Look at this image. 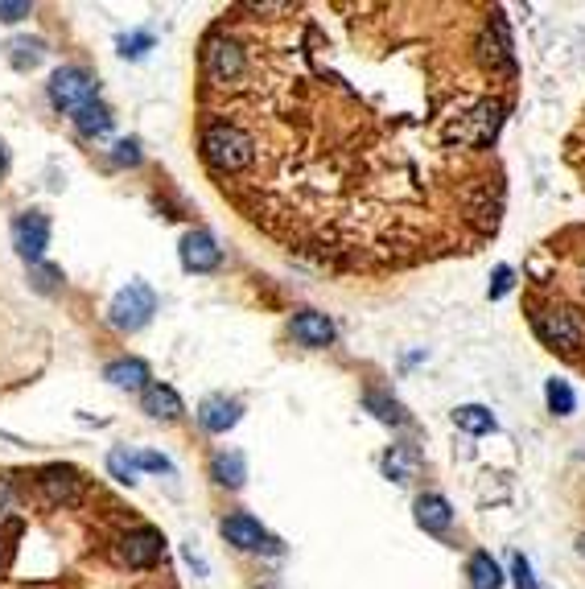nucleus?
<instances>
[{"label":"nucleus","instance_id":"nucleus-1","mask_svg":"<svg viewBox=\"0 0 585 589\" xmlns=\"http://www.w3.org/2000/svg\"><path fill=\"white\" fill-rule=\"evenodd\" d=\"M198 62L202 120L248 141L219 190L285 252L384 272L495 235L515 83L499 5H235Z\"/></svg>","mask_w":585,"mask_h":589},{"label":"nucleus","instance_id":"nucleus-2","mask_svg":"<svg viewBox=\"0 0 585 589\" xmlns=\"http://www.w3.org/2000/svg\"><path fill=\"white\" fill-rule=\"evenodd\" d=\"M157 314V297H153V289L145 285V281H132V285H124L116 297H112V309H108V322L116 326V330H141L149 318Z\"/></svg>","mask_w":585,"mask_h":589},{"label":"nucleus","instance_id":"nucleus-3","mask_svg":"<svg viewBox=\"0 0 585 589\" xmlns=\"http://www.w3.org/2000/svg\"><path fill=\"white\" fill-rule=\"evenodd\" d=\"M91 99H99V95H95V79L87 71H79V66H62V71H54V79H50V103H54L58 112L75 116L83 103H91Z\"/></svg>","mask_w":585,"mask_h":589},{"label":"nucleus","instance_id":"nucleus-4","mask_svg":"<svg viewBox=\"0 0 585 589\" xmlns=\"http://www.w3.org/2000/svg\"><path fill=\"white\" fill-rule=\"evenodd\" d=\"M532 326L548 346H561V351H577L581 346V318L573 309H536Z\"/></svg>","mask_w":585,"mask_h":589},{"label":"nucleus","instance_id":"nucleus-5","mask_svg":"<svg viewBox=\"0 0 585 589\" xmlns=\"http://www.w3.org/2000/svg\"><path fill=\"white\" fill-rule=\"evenodd\" d=\"M223 536H227V544H235L239 552H268V557H277L281 552V540L277 536H268L252 515H244V511H235V515H227L223 519Z\"/></svg>","mask_w":585,"mask_h":589},{"label":"nucleus","instance_id":"nucleus-6","mask_svg":"<svg viewBox=\"0 0 585 589\" xmlns=\"http://www.w3.org/2000/svg\"><path fill=\"white\" fill-rule=\"evenodd\" d=\"M13 248H17L29 264H38L42 252L50 248V219L38 215V211L17 215V223H13Z\"/></svg>","mask_w":585,"mask_h":589},{"label":"nucleus","instance_id":"nucleus-7","mask_svg":"<svg viewBox=\"0 0 585 589\" xmlns=\"http://www.w3.org/2000/svg\"><path fill=\"white\" fill-rule=\"evenodd\" d=\"M223 264V252L211 231H186L182 235V268L186 272H215Z\"/></svg>","mask_w":585,"mask_h":589},{"label":"nucleus","instance_id":"nucleus-8","mask_svg":"<svg viewBox=\"0 0 585 589\" xmlns=\"http://www.w3.org/2000/svg\"><path fill=\"white\" fill-rule=\"evenodd\" d=\"M293 338L301 346H314V351H318V346L334 342V322L326 314H318V309H305V314L293 318Z\"/></svg>","mask_w":585,"mask_h":589},{"label":"nucleus","instance_id":"nucleus-9","mask_svg":"<svg viewBox=\"0 0 585 589\" xmlns=\"http://www.w3.org/2000/svg\"><path fill=\"white\" fill-rule=\"evenodd\" d=\"M103 379H108L112 388H120V392H145L149 388V363H141V359H116V363H108Z\"/></svg>","mask_w":585,"mask_h":589},{"label":"nucleus","instance_id":"nucleus-10","mask_svg":"<svg viewBox=\"0 0 585 589\" xmlns=\"http://www.w3.org/2000/svg\"><path fill=\"white\" fill-rule=\"evenodd\" d=\"M198 421H202L206 433H227L239 421V404L227 400V396H206L202 408H198Z\"/></svg>","mask_w":585,"mask_h":589},{"label":"nucleus","instance_id":"nucleus-11","mask_svg":"<svg viewBox=\"0 0 585 589\" xmlns=\"http://www.w3.org/2000/svg\"><path fill=\"white\" fill-rule=\"evenodd\" d=\"M417 524L425 528V532H445L454 524V507H450V499H441V495H421L417 499Z\"/></svg>","mask_w":585,"mask_h":589},{"label":"nucleus","instance_id":"nucleus-12","mask_svg":"<svg viewBox=\"0 0 585 589\" xmlns=\"http://www.w3.org/2000/svg\"><path fill=\"white\" fill-rule=\"evenodd\" d=\"M145 412L157 421H178L182 417V396L169 384H149L145 388Z\"/></svg>","mask_w":585,"mask_h":589},{"label":"nucleus","instance_id":"nucleus-13","mask_svg":"<svg viewBox=\"0 0 585 589\" xmlns=\"http://www.w3.org/2000/svg\"><path fill=\"white\" fill-rule=\"evenodd\" d=\"M417 470H421V454L412 445H392L384 454V474L396 478V482H412Z\"/></svg>","mask_w":585,"mask_h":589},{"label":"nucleus","instance_id":"nucleus-14","mask_svg":"<svg viewBox=\"0 0 585 589\" xmlns=\"http://www.w3.org/2000/svg\"><path fill=\"white\" fill-rule=\"evenodd\" d=\"M454 425L462 433H470V437H483V433L495 429V417H491V408H483V404H462V408H454Z\"/></svg>","mask_w":585,"mask_h":589},{"label":"nucleus","instance_id":"nucleus-15","mask_svg":"<svg viewBox=\"0 0 585 589\" xmlns=\"http://www.w3.org/2000/svg\"><path fill=\"white\" fill-rule=\"evenodd\" d=\"M5 54H9V62L17 66V71H33V66L46 58V42L42 38H13L5 46Z\"/></svg>","mask_w":585,"mask_h":589},{"label":"nucleus","instance_id":"nucleus-16","mask_svg":"<svg viewBox=\"0 0 585 589\" xmlns=\"http://www.w3.org/2000/svg\"><path fill=\"white\" fill-rule=\"evenodd\" d=\"M75 120V128L83 132V136H103V132H108L112 128V112L108 108H103V103L99 99H91V103H83V108L71 116Z\"/></svg>","mask_w":585,"mask_h":589},{"label":"nucleus","instance_id":"nucleus-17","mask_svg":"<svg viewBox=\"0 0 585 589\" xmlns=\"http://www.w3.org/2000/svg\"><path fill=\"white\" fill-rule=\"evenodd\" d=\"M466 573H470V589H499V585H503V573H499V565L491 561V552H474L470 565H466Z\"/></svg>","mask_w":585,"mask_h":589},{"label":"nucleus","instance_id":"nucleus-18","mask_svg":"<svg viewBox=\"0 0 585 589\" xmlns=\"http://www.w3.org/2000/svg\"><path fill=\"white\" fill-rule=\"evenodd\" d=\"M211 474H215V482H223V487H244V478H248V466H244V454H219L215 462H211Z\"/></svg>","mask_w":585,"mask_h":589},{"label":"nucleus","instance_id":"nucleus-19","mask_svg":"<svg viewBox=\"0 0 585 589\" xmlns=\"http://www.w3.org/2000/svg\"><path fill=\"white\" fill-rule=\"evenodd\" d=\"M544 400H548V408H553L557 417H569V412L577 408V396H573V388L565 384V379H548V384H544Z\"/></svg>","mask_w":585,"mask_h":589},{"label":"nucleus","instance_id":"nucleus-20","mask_svg":"<svg viewBox=\"0 0 585 589\" xmlns=\"http://www.w3.org/2000/svg\"><path fill=\"white\" fill-rule=\"evenodd\" d=\"M363 404H367L384 425H404V408H400L396 400H388V396H380V392H367Z\"/></svg>","mask_w":585,"mask_h":589},{"label":"nucleus","instance_id":"nucleus-21","mask_svg":"<svg viewBox=\"0 0 585 589\" xmlns=\"http://www.w3.org/2000/svg\"><path fill=\"white\" fill-rule=\"evenodd\" d=\"M108 470H112L116 482H128V487H132L136 470H141V466H136V454H128V449H112V454H108Z\"/></svg>","mask_w":585,"mask_h":589},{"label":"nucleus","instance_id":"nucleus-22","mask_svg":"<svg viewBox=\"0 0 585 589\" xmlns=\"http://www.w3.org/2000/svg\"><path fill=\"white\" fill-rule=\"evenodd\" d=\"M511 581H515V589H536V577H532V565L515 552L511 557Z\"/></svg>","mask_w":585,"mask_h":589},{"label":"nucleus","instance_id":"nucleus-23","mask_svg":"<svg viewBox=\"0 0 585 589\" xmlns=\"http://www.w3.org/2000/svg\"><path fill=\"white\" fill-rule=\"evenodd\" d=\"M149 46H153L149 33H132V38H120V54H124V58H141Z\"/></svg>","mask_w":585,"mask_h":589},{"label":"nucleus","instance_id":"nucleus-24","mask_svg":"<svg viewBox=\"0 0 585 589\" xmlns=\"http://www.w3.org/2000/svg\"><path fill=\"white\" fill-rule=\"evenodd\" d=\"M136 466H141V470H157V474L174 470V466H169V458H161V454H136Z\"/></svg>","mask_w":585,"mask_h":589},{"label":"nucleus","instance_id":"nucleus-25","mask_svg":"<svg viewBox=\"0 0 585 589\" xmlns=\"http://www.w3.org/2000/svg\"><path fill=\"white\" fill-rule=\"evenodd\" d=\"M511 276H515V272H511L507 264H499V268H495V285H491V297H495V301H499V297L511 289Z\"/></svg>","mask_w":585,"mask_h":589},{"label":"nucleus","instance_id":"nucleus-26","mask_svg":"<svg viewBox=\"0 0 585 589\" xmlns=\"http://www.w3.org/2000/svg\"><path fill=\"white\" fill-rule=\"evenodd\" d=\"M116 161L120 165H136V161H141V149H136V141H120L116 145Z\"/></svg>","mask_w":585,"mask_h":589},{"label":"nucleus","instance_id":"nucleus-27","mask_svg":"<svg viewBox=\"0 0 585 589\" xmlns=\"http://www.w3.org/2000/svg\"><path fill=\"white\" fill-rule=\"evenodd\" d=\"M29 17V5H13V0H0V21H21Z\"/></svg>","mask_w":585,"mask_h":589},{"label":"nucleus","instance_id":"nucleus-28","mask_svg":"<svg viewBox=\"0 0 585 589\" xmlns=\"http://www.w3.org/2000/svg\"><path fill=\"white\" fill-rule=\"evenodd\" d=\"M54 281H58V268H38V285L42 289H54Z\"/></svg>","mask_w":585,"mask_h":589},{"label":"nucleus","instance_id":"nucleus-29","mask_svg":"<svg viewBox=\"0 0 585 589\" xmlns=\"http://www.w3.org/2000/svg\"><path fill=\"white\" fill-rule=\"evenodd\" d=\"M9 169V157H5V149H0V173H5Z\"/></svg>","mask_w":585,"mask_h":589},{"label":"nucleus","instance_id":"nucleus-30","mask_svg":"<svg viewBox=\"0 0 585 589\" xmlns=\"http://www.w3.org/2000/svg\"><path fill=\"white\" fill-rule=\"evenodd\" d=\"M581 557H585V536H581Z\"/></svg>","mask_w":585,"mask_h":589},{"label":"nucleus","instance_id":"nucleus-31","mask_svg":"<svg viewBox=\"0 0 585 589\" xmlns=\"http://www.w3.org/2000/svg\"><path fill=\"white\" fill-rule=\"evenodd\" d=\"M260 589H277V585H260Z\"/></svg>","mask_w":585,"mask_h":589}]
</instances>
